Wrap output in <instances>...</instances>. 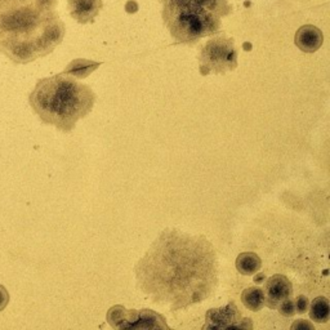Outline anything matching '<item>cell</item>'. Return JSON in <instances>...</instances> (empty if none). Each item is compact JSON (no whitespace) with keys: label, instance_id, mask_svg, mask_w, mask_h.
<instances>
[{"label":"cell","instance_id":"cell-17","mask_svg":"<svg viewBox=\"0 0 330 330\" xmlns=\"http://www.w3.org/2000/svg\"><path fill=\"white\" fill-rule=\"evenodd\" d=\"M292 329L293 330H315V326L311 324L308 320L301 319L297 320L293 325H292Z\"/></svg>","mask_w":330,"mask_h":330},{"label":"cell","instance_id":"cell-12","mask_svg":"<svg viewBox=\"0 0 330 330\" xmlns=\"http://www.w3.org/2000/svg\"><path fill=\"white\" fill-rule=\"evenodd\" d=\"M100 66L101 62H94V61L79 58V60H74L68 63L63 74L71 75L72 77H76V79H86L92 72L96 71Z\"/></svg>","mask_w":330,"mask_h":330},{"label":"cell","instance_id":"cell-14","mask_svg":"<svg viewBox=\"0 0 330 330\" xmlns=\"http://www.w3.org/2000/svg\"><path fill=\"white\" fill-rule=\"evenodd\" d=\"M310 307V317L315 322L324 324L327 322L330 315V305L325 297H317L312 301Z\"/></svg>","mask_w":330,"mask_h":330},{"label":"cell","instance_id":"cell-18","mask_svg":"<svg viewBox=\"0 0 330 330\" xmlns=\"http://www.w3.org/2000/svg\"><path fill=\"white\" fill-rule=\"evenodd\" d=\"M9 303V294L3 285H0V312L8 306Z\"/></svg>","mask_w":330,"mask_h":330},{"label":"cell","instance_id":"cell-11","mask_svg":"<svg viewBox=\"0 0 330 330\" xmlns=\"http://www.w3.org/2000/svg\"><path fill=\"white\" fill-rule=\"evenodd\" d=\"M262 267V259L253 252H244L236 258V268L244 276H251Z\"/></svg>","mask_w":330,"mask_h":330},{"label":"cell","instance_id":"cell-19","mask_svg":"<svg viewBox=\"0 0 330 330\" xmlns=\"http://www.w3.org/2000/svg\"><path fill=\"white\" fill-rule=\"evenodd\" d=\"M126 9L128 13H136L137 9H138V6H137V3L134 2V0H131V2H128V3H127Z\"/></svg>","mask_w":330,"mask_h":330},{"label":"cell","instance_id":"cell-16","mask_svg":"<svg viewBox=\"0 0 330 330\" xmlns=\"http://www.w3.org/2000/svg\"><path fill=\"white\" fill-rule=\"evenodd\" d=\"M294 305H296V311L299 315H303V313L307 312L308 306H310V301L306 296H298L297 299L294 301Z\"/></svg>","mask_w":330,"mask_h":330},{"label":"cell","instance_id":"cell-7","mask_svg":"<svg viewBox=\"0 0 330 330\" xmlns=\"http://www.w3.org/2000/svg\"><path fill=\"white\" fill-rule=\"evenodd\" d=\"M202 329H253V322L249 317H244L233 302L219 308H212L205 315Z\"/></svg>","mask_w":330,"mask_h":330},{"label":"cell","instance_id":"cell-8","mask_svg":"<svg viewBox=\"0 0 330 330\" xmlns=\"http://www.w3.org/2000/svg\"><path fill=\"white\" fill-rule=\"evenodd\" d=\"M293 297V284L284 275H273L266 281L265 305L271 310H277L281 302Z\"/></svg>","mask_w":330,"mask_h":330},{"label":"cell","instance_id":"cell-10","mask_svg":"<svg viewBox=\"0 0 330 330\" xmlns=\"http://www.w3.org/2000/svg\"><path fill=\"white\" fill-rule=\"evenodd\" d=\"M324 42V35L320 29L313 25H305L299 27L294 36L296 46L305 53H313L319 51Z\"/></svg>","mask_w":330,"mask_h":330},{"label":"cell","instance_id":"cell-3","mask_svg":"<svg viewBox=\"0 0 330 330\" xmlns=\"http://www.w3.org/2000/svg\"><path fill=\"white\" fill-rule=\"evenodd\" d=\"M29 102L44 124L68 133L92 111L96 94L91 87L62 72L40 79L30 93Z\"/></svg>","mask_w":330,"mask_h":330},{"label":"cell","instance_id":"cell-1","mask_svg":"<svg viewBox=\"0 0 330 330\" xmlns=\"http://www.w3.org/2000/svg\"><path fill=\"white\" fill-rule=\"evenodd\" d=\"M137 286L172 312L200 303L218 286V259L205 236L168 228L134 266Z\"/></svg>","mask_w":330,"mask_h":330},{"label":"cell","instance_id":"cell-5","mask_svg":"<svg viewBox=\"0 0 330 330\" xmlns=\"http://www.w3.org/2000/svg\"><path fill=\"white\" fill-rule=\"evenodd\" d=\"M237 49L232 37L225 34L213 37L204 44L199 56V70L202 76L226 74L237 67Z\"/></svg>","mask_w":330,"mask_h":330},{"label":"cell","instance_id":"cell-13","mask_svg":"<svg viewBox=\"0 0 330 330\" xmlns=\"http://www.w3.org/2000/svg\"><path fill=\"white\" fill-rule=\"evenodd\" d=\"M241 302L247 310L253 311V312L261 311L265 306V292L259 286L247 287L242 292Z\"/></svg>","mask_w":330,"mask_h":330},{"label":"cell","instance_id":"cell-2","mask_svg":"<svg viewBox=\"0 0 330 330\" xmlns=\"http://www.w3.org/2000/svg\"><path fill=\"white\" fill-rule=\"evenodd\" d=\"M58 0H0V53L15 63L46 57L62 43Z\"/></svg>","mask_w":330,"mask_h":330},{"label":"cell","instance_id":"cell-9","mask_svg":"<svg viewBox=\"0 0 330 330\" xmlns=\"http://www.w3.org/2000/svg\"><path fill=\"white\" fill-rule=\"evenodd\" d=\"M70 16L79 23L93 22L103 7L102 0H67Z\"/></svg>","mask_w":330,"mask_h":330},{"label":"cell","instance_id":"cell-6","mask_svg":"<svg viewBox=\"0 0 330 330\" xmlns=\"http://www.w3.org/2000/svg\"><path fill=\"white\" fill-rule=\"evenodd\" d=\"M107 321L116 329H169L164 316L148 308L137 311L114 306L108 310Z\"/></svg>","mask_w":330,"mask_h":330},{"label":"cell","instance_id":"cell-15","mask_svg":"<svg viewBox=\"0 0 330 330\" xmlns=\"http://www.w3.org/2000/svg\"><path fill=\"white\" fill-rule=\"evenodd\" d=\"M277 310H279L280 313H281L282 316H285V317H293L297 313L296 305H294V301L292 298H287L285 299L284 302H281Z\"/></svg>","mask_w":330,"mask_h":330},{"label":"cell","instance_id":"cell-4","mask_svg":"<svg viewBox=\"0 0 330 330\" xmlns=\"http://www.w3.org/2000/svg\"><path fill=\"white\" fill-rule=\"evenodd\" d=\"M162 21L176 43L194 46L221 31L222 18L232 13L228 0H161Z\"/></svg>","mask_w":330,"mask_h":330}]
</instances>
